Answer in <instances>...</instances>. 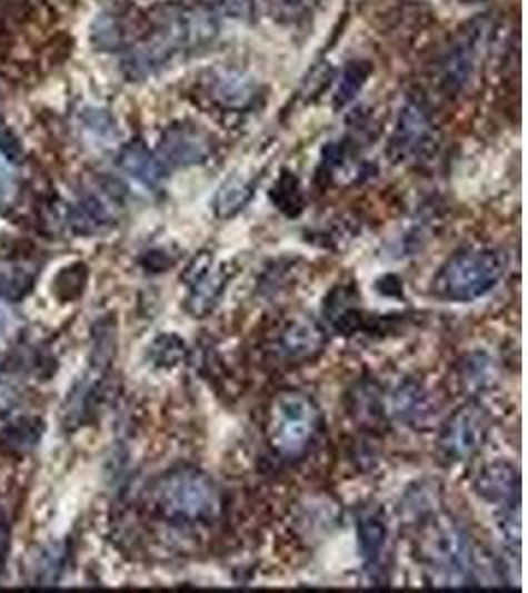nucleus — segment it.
I'll list each match as a JSON object with an SVG mask.
<instances>
[{"label":"nucleus","instance_id":"f257e3e1","mask_svg":"<svg viewBox=\"0 0 528 593\" xmlns=\"http://www.w3.org/2000/svg\"><path fill=\"white\" fill-rule=\"evenodd\" d=\"M218 34L216 20L197 7H167L155 20L151 34L129 50L123 71L131 80L151 78L177 58L210 45Z\"/></svg>","mask_w":528,"mask_h":593},{"label":"nucleus","instance_id":"f03ea898","mask_svg":"<svg viewBox=\"0 0 528 593\" xmlns=\"http://www.w3.org/2000/svg\"><path fill=\"white\" fill-rule=\"evenodd\" d=\"M147 505L162 523L189 531L215 524L225 498L208 473L192 465H177L152 481Z\"/></svg>","mask_w":528,"mask_h":593},{"label":"nucleus","instance_id":"7ed1b4c3","mask_svg":"<svg viewBox=\"0 0 528 593\" xmlns=\"http://www.w3.org/2000/svg\"><path fill=\"white\" fill-rule=\"evenodd\" d=\"M418 562L434 587H471L477 584V559L466 531L448 514L420 516L416 536Z\"/></svg>","mask_w":528,"mask_h":593},{"label":"nucleus","instance_id":"20e7f679","mask_svg":"<svg viewBox=\"0 0 528 593\" xmlns=\"http://www.w3.org/2000/svg\"><path fill=\"white\" fill-rule=\"evenodd\" d=\"M322 429V414L307 392L281 391L268 412V443L278 459L296 463L309 455Z\"/></svg>","mask_w":528,"mask_h":593},{"label":"nucleus","instance_id":"39448f33","mask_svg":"<svg viewBox=\"0 0 528 593\" xmlns=\"http://www.w3.org/2000/svg\"><path fill=\"white\" fill-rule=\"evenodd\" d=\"M507 269L505 254L497 248L471 246L456 251L431 279V295L441 302L471 303L499 285Z\"/></svg>","mask_w":528,"mask_h":593},{"label":"nucleus","instance_id":"423d86ee","mask_svg":"<svg viewBox=\"0 0 528 593\" xmlns=\"http://www.w3.org/2000/svg\"><path fill=\"white\" fill-rule=\"evenodd\" d=\"M491 429V416L479 402H466L454 409L439 427L438 455L448 465L466 463L481 452Z\"/></svg>","mask_w":528,"mask_h":593},{"label":"nucleus","instance_id":"0eeeda50","mask_svg":"<svg viewBox=\"0 0 528 593\" xmlns=\"http://www.w3.org/2000/svg\"><path fill=\"white\" fill-rule=\"evenodd\" d=\"M232 275V267L228 264L216 266L215 254L207 249L198 251L197 256L190 259L180 279L187 287L185 310L192 319H205L218 307Z\"/></svg>","mask_w":528,"mask_h":593},{"label":"nucleus","instance_id":"6e6552de","mask_svg":"<svg viewBox=\"0 0 528 593\" xmlns=\"http://www.w3.org/2000/svg\"><path fill=\"white\" fill-rule=\"evenodd\" d=\"M327 345L325 328L309 317H293L286 320L269 338L266 355L271 363L281 366H299L311 363L321 355Z\"/></svg>","mask_w":528,"mask_h":593},{"label":"nucleus","instance_id":"1a4fd4ad","mask_svg":"<svg viewBox=\"0 0 528 593\" xmlns=\"http://www.w3.org/2000/svg\"><path fill=\"white\" fill-rule=\"evenodd\" d=\"M484 45V24H471L457 40V45L446 53L441 62V73H439V81L446 91H459L466 88L467 81L474 78Z\"/></svg>","mask_w":528,"mask_h":593},{"label":"nucleus","instance_id":"9d476101","mask_svg":"<svg viewBox=\"0 0 528 593\" xmlns=\"http://www.w3.org/2000/svg\"><path fill=\"white\" fill-rule=\"evenodd\" d=\"M475 493L501 513L520 511V473L509 461L485 465L475 478Z\"/></svg>","mask_w":528,"mask_h":593},{"label":"nucleus","instance_id":"9b49d317","mask_svg":"<svg viewBox=\"0 0 528 593\" xmlns=\"http://www.w3.org/2000/svg\"><path fill=\"white\" fill-rule=\"evenodd\" d=\"M390 416L412 429H428L438 416V404L426 386L416 380H404L388 398Z\"/></svg>","mask_w":528,"mask_h":593},{"label":"nucleus","instance_id":"f8f14e48","mask_svg":"<svg viewBox=\"0 0 528 593\" xmlns=\"http://www.w3.org/2000/svg\"><path fill=\"white\" fill-rule=\"evenodd\" d=\"M430 117L418 101H408L400 111L395 134L390 139V157L406 160L420 152L421 147L430 139Z\"/></svg>","mask_w":528,"mask_h":593},{"label":"nucleus","instance_id":"ddd939ff","mask_svg":"<svg viewBox=\"0 0 528 593\" xmlns=\"http://www.w3.org/2000/svg\"><path fill=\"white\" fill-rule=\"evenodd\" d=\"M162 165L170 167H192L200 165L210 157L212 147L205 134L190 127H170L167 134L162 135L161 147Z\"/></svg>","mask_w":528,"mask_h":593},{"label":"nucleus","instance_id":"4468645a","mask_svg":"<svg viewBox=\"0 0 528 593\" xmlns=\"http://www.w3.org/2000/svg\"><path fill=\"white\" fill-rule=\"evenodd\" d=\"M359 550L370 582H377L378 576H385L386 559L390 554V541H388V526L382 523V518H378L377 514L360 516Z\"/></svg>","mask_w":528,"mask_h":593},{"label":"nucleus","instance_id":"2eb2a0df","mask_svg":"<svg viewBox=\"0 0 528 593\" xmlns=\"http://www.w3.org/2000/svg\"><path fill=\"white\" fill-rule=\"evenodd\" d=\"M260 96V86L248 73L236 70H225L216 73L212 80V98L232 111H243L253 106Z\"/></svg>","mask_w":528,"mask_h":593},{"label":"nucleus","instance_id":"dca6fc26","mask_svg":"<svg viewBox=\"0 0 528 593\" xmlns=\"http://www.w3.org/2000/svg\"><path fill=\"white\" fill-rule=\"evenodd\" d=\"M119 167L145 188L157 190L165 180V165L157 159L143 141H131L119 152Z\"/></svg>","mask_w":528,"mask_h":593},{"label":"nucleus","instance_id":"f3484780","mask_svg":"<svg viewBox=\"0 0 528 593\" xmlns=\"http://www.w3.org/2000/svg\"><path fill=\"white\" fill-rule=\"evenodd\" d=\"M347 409L362 427H380L386 422L385 392L377 382H359L347 396Z\"/></svg>","mask_w":528,"mask_h":593},{"label":"nucleus","instance_id":"a211bd4d","mask_svg":"<svg viewBox=\"0 0 528 593\" xmlns=\"http://www.w3.org/2000/svg\"><path fill=\"white\" fill-rule=\"evenodd\" d=\"M457 374L464 391L477 394L491 388L497 382V364L485 353H471L457 364Z\"/></svg>","mask_w":528,"mask_h":593},{"label":"nucleus","instance_id":"6ab92c4d","mask_svg":"<svg viewBox=\"0 0 528 593\" xmlns=\"http://www.w3.org/2000/svg\"><path fill=\"white\" fill-rule=\"evenodd\" d=\"M253 198V185L248 182L246 178L232 177L226 180L222 187L218 188L215 196L216 218L220 220H230L233 216L246 210V206L251 202Z\"/></svg>","mask_w":528,"mask_h":593},{"label":"nucleus","instance_id":"aec40b11","mask_svg":"<svg viewBox=\"0 0 528 593\" xmlns=\"http://www.w3.org/2000/svg\"><path fill=\"white\" fill-rule=\"evenodd\" d=\"M269 200L273 202L279 213L286 214L287 218L301 216L305 208V196L299 178L293 172L283 170L279 175L278 182L273 185L271 192H269Z\"/></svg>","mask_w":528,"mask_h":593},{"label":"nucleus","instance_id":"412c9836","mask_svg":"<svg viewBox=\"0 0 528 593\" xmlns=\"http://www.w3.org/2000/svg\"><path fill=\"white\" fill-rule=\"evenodd\" d=\"M189 355L187 343L175 333H162L149 346L152 364L159 368H175Z\"/></svg>","mask_w":528,"mask_h":593},{"label":"nucleus","instance_id":"4be33fe9","mask_svg":"<svg viewBox=\"0 0 528 593\" xmlns=\"http://www.w3.org/2000/svg\"><path fill=\"white\" fill-rule=\"evenodd\" d=\"M370 73H372L370 63L350 62L342 71L335 91V107L349 106L350 101L359 96L360 89L365 88Z\"/></svg>","mask_w":528,"mask_h":593},{"label":"nucleus","instance_id":"5701e85b","mask_svg":"<svg viewBox=\"0 0 528 593\" xmlns=\"http://www.w3.org/2000/svg\"><path fill=\"white\" fill-rule=\"evenodd\" d=\"M34 284V269L24 264H12V266L0 269V297L7 299H19Z\"/></svg>","mask_w":528,"mask_h":593},{"label":"nucleus","instance_id":"b1692460","mask_svg":"<svg viewBox=\"0 0 528 593\" xmlns=\"http://www.w3.org/2000/svg\"><path fill=\"white\" fill-rule=\"evenodd\" d=\"M40 434H42V429L34 419H22L14 425H9L2 432L0 443H2V447H7L12 453L27 452L37 445Z\"/></svg>","mask_w":528,"mask_h":593},{"label":"nucleus","instance_id":"393cba45","mask_svg":"<svg viewBox=\"0 0 528 593\" xmlns=\"http://www.w3.org/2000/svg\"><path fill=\"white\" fill-rule=\"evenodd\" d=\"M86 281H88V267L80 266V264L66 267L62 274L56 277V293H58L60 299L68 302V299H73V297L81 295Z\"/></svg>","mask_w":528,"mask_h":593},{"label":"nucleus","instance_id":"a878e982","mask_svg":"<svg viewBox=\"0 0 528 593\" xmlns=\"http://www.w3.org/2000/svg\"><path fill=\"white\" fill-rule=\"evenodd\" d=\"M80 119L83 129L93 139H101V141H113L116 139V123L106 111H101V109H83Z\"/></svg>","mask_w":528,"mask_h":593},{"label":"nucleus","instance_id":"bb28decb","mask_svg":"<svg viewBox=\"0 0 528 593\" xmlns=\"http://www.w3.org/2000/svg\"><path fill=\"white\" fill-rule=\"evenodd\" d=\"M63 552L58 546L46 550L44 554L38 560L37 584H54L62 572Z\"/></svg>","mask_w":528,"mask_h":593},{"label":"nucleus","instance_id":"cd10ccee","mask_svg":"<svg viewBox=\"0 0 528 593\" xmlns=\"http://www.w3.org/2000/svg\"><path fill=\"white\" fill-rule=\"evenodd\" d=\"M93 45L101 50H113L121 42V32L117 27L116 18L101 14L93 24Z\"/></svg>","mask_w":528,"mask_h":593},{"label":"nucleus","instance_id":"c85d7f7f","mask_svg":"<svg viewBox=\"0 0 528 593\" xmlns=\"http://www.w3.org/2000/svg\"><path fill=\"white\" fill-rule=\"evenodd\" d=\"M269 9L278 18L296 20L309 14L319 4V0H268Z\"/></svg>","mask_w":528,"mask_h":593},{"label":"nucleus","instance_id":"c756f323","mask_svg":"<svg viewBox=\"0 0 528 593\" xmlns=\"http://www.w3.org/2000/svg\"><path fill=\"white\" fill-rule=\"evenodd\" d=\"M0 155L12 162H17L22 157L19 139H17V135L10 131L9 125L4 123L2 117H0Z\"/></svg>","mask_w":528,"mask_h":593},{"label":"nucleus","instance_id":"7c9ffc66","mask_svg":"<svg viewBox=\"0 0 528 593\" xmlns=\"http://www.w3.org/2000/svg\"><path fill=\"white\" fill-rule=\"evenodd\" d=\"M175 264H177V257L170 256V254L162 251V249L149 251L143 259V266L147 267L149 271H157V274L169 271L170 267L175 266Z\"/></svg>","mask_w":528,"mask_h":593},{"label":"nucleus","instance_id":"2f4dec72","mask_svg":"<svg viewBox=\"0 0 528 593\" xmlns=\"http://www.w3.org/2000/svg\"><path fill=\"white\" fill-rule=\"evenodd\" d=\"M226 12L236 18H246L251 14V0H222Z\"/></svg>","mask_w":528,"mask_h":593},{"label":"nucleus","instance_id":"473e14b6","mask_svg":"<svg viewBox=\"0 0 528 593\" xmlns=\"http://www.w3.org/2000/svg\"><path fill=\"white\" fill-rule=\"evenodd\" d=\"M7 548H9V531H7V523H4V514L0 513V574H2L4 560H7Z\"/></svg>","mask_w":528,"mask_h":593},{"label":"nucleus","instance_id":"72a5a7b5","mask_svg":"<svg viewBox=\"0 0 528 593\" xmlns=\"http://www.w3.org/2000/svg\"><path fill=\"white\" fill-rule=\"evenodd\" d=\"M10 328V315L4 309H0V338L4 337L9 333Z\"/></svg>","mask_w":528,"mask_h":593}]
</instances>
